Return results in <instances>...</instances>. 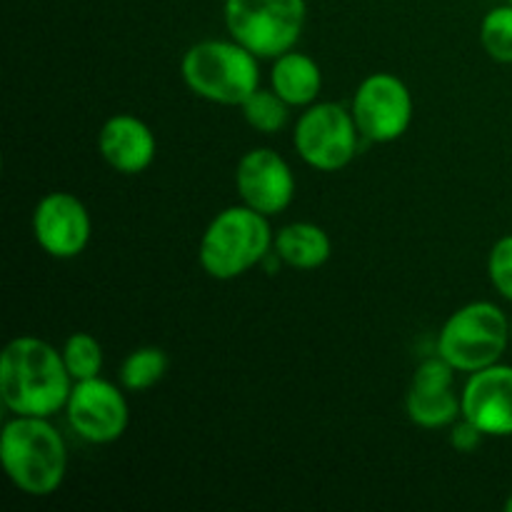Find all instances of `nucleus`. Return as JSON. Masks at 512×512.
I'll return each instance as SVG.
<instances>
[{"label":"nucleus","instance_id":"1","mask_svg":"<svg viewBox=\"0 0 512 512\" xmlns=\"http://www.w3.org/2000/svg\"><path fill=\"white\" fill-rule=\"evenodd\" d=\"M75 380L60 350L33 335H20L0 355V400L13 415L50 418L65 408Z\"/></svg>","mask_w":512,"mask_h":512},{"label":"nucleus","instance_id":"2","mask_svg":"<svg viewBox=\"0 0 512 512\" xmlns=\"http://www.w3.org/2000/svg\"><path fill=\"white\" fill-rule=\"evenodd\" d=\"M0 460L10 483L30 498H48L68 470L65 440L48 418L15 415L0 433Z\"/></svg>","mask_w":512,"mask_h":512},{"label":"nucleus","instance_id":"3","mask_svg":"<svg viewBox=\"0 0 512 512\" xmlns=\"http://www.w3.org/2000/svg\"><path fill=\"white\" fill-rule=\"evenodd\" d=\"M273 240L268 215L243 203L230 205L210 220L200 238V268L215 280H235L268 258Z\"/></svg>","mask_w":512,"mask_h":512},{"label":"nucleus","instance_id":"4","mask_svg":"<svg viewBox=\"0 0 512 512\" xmlns=\"http://www.w3.org/2000/svg\"><path fill=\"white\" fill-rule=\"evenodd\" d=\"M258 60L233 38L200 40L185 50L180 75L198 98L240 108L260 88Z\"/></svg>","mask_w":512,"mask_h":512},{"label":"nucleus","instance_id":"5","mask_svg":"<svg viewBox=\"0 0 512 512\" xmlns=\"http://www.w3.org/2000/svg\"><path fill=\"white\" fill-rule=\"evenodd\" d=\"M510 320L488 300L455 310L438 335V355L458 373H478L500 363L510 343Z\"/></svg>","mask_w":512,"mask_h":512},{"label":"nucleus","instance_id":"6","mask_svg":"<svg viewBox=\"0 0 512 512\" xmlns=\"http://www.w3.org/2000/svg\"><path fill=\"white\" fill-rule=\"evenodd\" d=\"M230 38L258 58L275 60L298 45L308 18L305 0H225Z\"/></svg>","mask_w":512,"mask_h":512},{"label":"nucleus","instance_id":"7","mask_svg":"<svg viewBox=\"0 0 512 512\" xmlns=\"http://www.w3.org/2000/svg\"><path fill=\"white\" fill-rule=\"evenodd\" d=\"M363 138L350 110L338 103H313L293 130L295 153L320 173H335L353 163Z\"/></svg>","mask_w":512,"mask_h":512},{"label":"nucleus","instance_id":"8","mask_svg":"<svg viewBox=\"0 0 512 512\" xmlns=\"http://www.w3.org/2000/svg\"><path fill=\"white\" fill-rule=\"evenodd\" d=\"M350 113L368 143H393L413 123V95L398 75L373 73L355 90Z\"/></svg>","mask_w":512,"mask_h":512},{"label":"nucleus","instance_id":"9","mask_svg":"<svg viewBox=\"0 0 512 512\" xmlns=\"http://www.w3.org/2000/svg\"><path fill=\"white\" fill-rule=\"evenodd\" d=\"M68 425L90 445H108L123 438L130 423L128 400L110 380L88 378L73 383L65 403Z\"/></svg>","mask_w":512,"mask_h":512},{"label":"nucleus","instance_id":"10","mask_svg":"<svg viewBox=\"0 0 512 512\" xmlns=\"http://www.w3.org/2000/svg\"><path fill=\"white\" fill-rule=\"evenodd\" d=\"M93 223L83 200L73 193H48L33 210L35 243L58 260L78 258L90 243Z\"/></svg>","mask_w":512,"mask_h":512},{"label":"nucleus","instance_id":"11","mask_svg":"<svg viewBox=\"0 0 512 512\" xmlns=\"http://www.w3.org/2000/svg\"><path fill=\"white\" fill-rule=\"evenodd\" d=\"M235 188L243 205L273 218L290 208L298 183L283 155L270 148H253L235 168Z\"/></svg>","mask_w":512,"mask_h":512},{"label":"nucleus","instance_id":"12","mask_svg":"<svg viewBox=\"0 0 512 512\" xmlns=\"http://www.w3.org/2000/svg\"><path fill=\"white\" fill-rule=\"evenodd\" d=\"M455 373L458 370L440 355L423 360L415 368L405 395V410L418 428H448L463 415L460 395L455 393Z\"/></svg>","mask_w":512,"mask_h":512},{"label":"nucleus","instance_id":"13","mask_svg":"<svg viewBox=\"0 0 512 512\" xmlns=\"http://www.w3.org/2000/svg\"><path fill=\"white\" fill-rule=\"evenodd\" d=\"M460 410L485 438H512V365L495 363L470 373Z\"/></svg>","mask_w":512,"mask_h":512},{"label":"nucleus","instance_id":"14","mask_svg":"<svg viewBox=\"0 0 512 512\" xmlns=\"http://www.w3.org/2000/svg\"><path fill=\"white\" fill-rule=\"evenodd\" d=\"M100 158L120 175H138L153 165L158 140L150 125L138 115L118 113L103 123L98 133Z\"/></svg>","mask_w":512,"mask_h":512},{"label":"nucleus","instance_id":"15","mask_svg":"<svg viewBox=\"0 0 512 512\" xmlns=\"http://www.w3.org/2000/svg\"><path fill=\"white\" fill-rule=\"evenodd\" d=\"M270 88L290 105V108H308L318 100L323 88L320 65L310 55L288 50L273 60L270 70Z\"/></svg>","mask_w":512,"mask_h":512},{"label":"nucleus","instance_id":"16","mask_svg":"<svg viewBox=\"0 0 512 512\" xmlns=\"http://www.w3.org/2000/svg\"><path fill=\"white\" fill-rule=\"evenodd\" d=\"M275 258L293 270L323 268L333 255L330 235L315 223H288L273 240Z\"/></svg>","mask_w":512,"mask_h":512},{"label":"nucleus","instance_id":"17","mask_svg":"<svg viewBox=\"0 0 512 512\" xmlns=\"http://www.w3.org/2000/svg\"><path fill=\"white\" fill-rule=\"evenodd\" d=\"M170 368V360L165 350L155 348V345H145V348H135L128 358L120 365V385L133 393H143L158 385L165 378Z\"/></svg>","mask_w":512,"mask_h":512},{"label":"nucleus","instance_id":"18","mask_svg":"<svg viewBox=\"0 0 512 512\" xmlns=\"http://www.w3.org/2000/svg\"><path fill=\"white\" fill-rule=\"evenodd\" d=\"M240 110H243V118L250 128L258 130V133L263 135H275L285 128V123H288L290 105L285 103L273 88H258L243 105H240Z\"/></svg>","mask_w":512,"mask_h":512},{"label":"nucleus","instance_id":"19","mask_svg":"<svg viewBox=\"0 0 512 512\" xmlns=\"http://www.w3.org/2000/svg\"><path fill=\"white\" fill-rule=\"evenodd\" d=\"M480 45L490 60L512 65V3L495 5L480 20Z\"/></svg>","mask_w":512,"mask_h":512},{"label":"nucleus","instance_id":"20","mask_svg":"<svg viewBox=\"0 0 512 512\" xmlns=\"http://www.w3.org/2000/svg\"><path fill=\"white\" fill-rule=\"evenodd\" d=\"M63 360L68 368L70 378L78 380L98 378L103 370V348H100L98 338L90 333H73L63 345Z\"/></svg>","mask_w":512,"mask_h":512},{"label":"nucleus","instance_id":"21","mask_svg":"<svg viewBox=\"0 0 512 512\" xmlns=\"http://www.w3.org/2000/svg\"><path fill=\"white\" fill-rule=\"evenodd\" d=\"M488 278L500 298L512 303V233L495 240L488 255Z\"/></svg>","mask_w":512,"mask_h":512},{"label":"nucleus","instance_id":"22","mask_svg":"<svg viewBox=\"0 0 512 512\" xmlns=\"http://www.w3.org/2000/svg\"><path fill=\"white\" fill-rule=\"evenodd\" d=\"M483 438L485 435L480 433L478 425H473L468 418H463V415L450 425V445H453V450H458V453H475V450L480 448V443H483Z\"/></svg>","mask_w":512,"mask_h":512},{"label":"nucleus","instance_id":"23","mask_svg":"<svg viewBox=\"0 0 512 512\" xmlns=\"http://www.w3.org/2000/svg\"><path fill=\"white\" fill-rule=\"evenodd\" d=\"M505 510H508V512H512V493H510V498H508V503H505Z\"/></svg>","mask_w":512,"mask_h":512},{"label":"nucleus","instance_id":"24","mask_svg":"<svg viewBox=\"0 0 512 512\" xmlns=\"http://www.w3.org/2000/svg\"><path fill=\"white\" fill-rule=\"evenodd\" d=\"M510 338H512V320H510Z\"/></svg>","mask_w":512,"mask_h":512},{"label":"nucleus","instance_id":"25","mask_svg":"<svg viewBox=\"0 0 512 512\" xmlns=\"http://www.w3.org/2000/svg\"><path fill=\"white\" fill-rule=\"evenodd\" d=\"M508 3H512V0H508Z\"/></svg>","mask_w":512,"mask_h":512}]
</instances>
